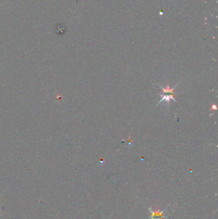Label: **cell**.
<instances>
[{"label":"cell","mask_w":218,"mask_h":219,"mask_svg":"<svg viewBox=\"0 0 218 219\" xmlns=\"http://www.w3.org/2000/svg\"><path fill=\"white\" fill-rule=\"evenodd\" d=\"M164 210H159V209H155V210H152L151 208H149V211L151 212V217L150 219H165L166 218L165 216Z\"/></svg>","instance_id":"obj_1"},{"label":"cell","mask_w":218,"mask_h":219,"mask_svg":"<svg viewBox=\"0 0 218 219\" xmlns=\"http://www.w3.org/2000/svg\"><path fill=\"white\" fill-rule=\"evenodd\" d=\"M172 99H173V100H174L175 101H176L174 99V98H173V95H163L162 98L161 100L159 101V103H160V102H161L163 101H165L166 102H168V104L169 105V101H171Z\"/></svg>","instance_id":"obj_2"},{"label":"cell","mask_w":218,"mask_h":219,"mask_svg":"<svg viewBox=\"0 0 218 219\" xmlns=\"http://www.w3.org/2000/svg\"><path fill=\"white\" fill-rule=\"evenodd\" d=\"M160 87H161V88H162L163 92H170V93H172V94H175V92H174V91H173V89H174V88H175L176 87H175L174 88H172H172H170L168 85L167 86V87H166V88H162L161 86H160Z\"/></svg>","instance_id":"obj_3"}]
</instances>
